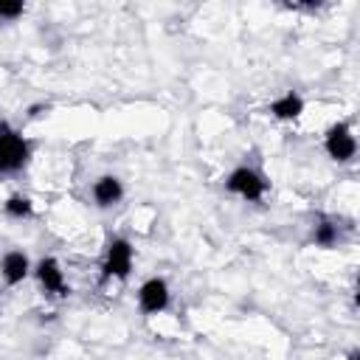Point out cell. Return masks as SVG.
I'll use <instances>...</instances> for the list:
<instances>
[{"mask_svg": "<svg viewBox=\"0 0 360 360\" xmlns=\"http://www.w3.org/2000/svg\"><path fill=\"white\" fill-rule=\"evenodd\" d=\"M270 112L278 121H292V118H298L304 112V98L295 90H287L284 96H278V98L270 101Z\"/></svg>", "mask_w": 360, "mask_h": 360, "instance_id": "obj_9", "label": "cell"}, {"mask_svg": "<svg viewBox=\"0 0 360 360\" xmlns=\"http://www.w3.org/2000/svg\"><path fill=\"white\" fill-rule=\"evenodd\" d=\"M25 11L22 0H0V17L3 20H17Z\"/></svg>", "mask_w": 360, "mask_h": 360, "instance_id": "obj_12", "label": "cell"}, {"mask_svg": "<svg viewBox=\"0 0 360 360\" xmlns=\"http://www.w3.org/2000/svg\"><path fill=\"white\" fill-rule=\"evenodd\" d=\"M124 197V186L115 174H101L96 183H93V200L98 208H110L115 205L118 200Z\"/></svg>", "mask_w": 360, "mask_h": 360, "instance_id": "obj_8", "label": "cell"}, {"mask_svg": "<svg viewBox=\"0 0 360 360\" xmlns=\"http://www.w3.org/2000/svg\"><path fill=\"white\" fill-rule=\"evenodd\" d=\"M34 276H37L39 287H42L45 292H51V295H68V292H70V290H68V284H65L62 264H59L53 256L39 259V262H37V267H34Z\"/></svg>", "mask_w": 360, "mask_h": 360, "instance_id": "obj_6", "label": "cell"}, {"mask_svg": "<svg viewBox=\"0 0 360 360\" xmlns=\"http://www.w3.org/2000/svg\"><path fill=\"white\" fill-rule=\"evenodd\" d=\"M312 242L315 245H321V248H332L335 242H338V225H332V222H318L315 228H312Z\"/></svg>", "mask_w": 360, "mask_h": 360, "instance_id": "obj_11", "label": "cell"}, {"mask_svg": "<svg viewBox=\"0 0 360 360\" xmlns=\"http://www.w3.org/2000/svg\"><path fill=\"white\" fill-rule=\"evenodd\" d=\"M3 211H6V217H11V219H25V217L34 214V202H31V197H25V194H11V197L3 202Z\"/></svg>", "mask_w": 360, "mask_h": 360, "instance_id": "obj_10", "label": "cell"}, {"mask_svg": "<svg viewBox=\"0 0 360 360\" xmlns=\"http://www.w3.org/2000/svg\"><path fill=\"white\" fill-rule=\"evenodd\" d=\"M132 270V245L127 239H112L104 253V278H127Z\"/></svg>", "mask_w": 360, "mask_h": 360, "instance_id": "obj_4", "label": "cell"}, {"mask_svg": "<svg viewBox=\"0 0 360 360\" xmlns=\"http://www.w3.org/2000/svg\"><path fill=\"white\" fill-rule=\"evenodd\" d=\"M31 158V143L11 127L0 124V174L20 172Z\"/></svg>", "mask_w": 360, "mask_h": 360, "instance_id": "obj_1", "label": "cell"}, {"mask_svg": "<svg viewBox=\"0 0 360 360\" xmlns=\"http://www.w3.org/2000/svg\"><path fill=\"white\" fill-rule=\"evenodd\" d=\"M323 149H326V155H329L332 160L349 163V160L357 155V141H354L352 127H349L346 121L332 124V127L326 129V135H323Z\"/></svg>", "mask_w": 360, "mask_h": 360, "instance_id": "obj_3", "label": "cell"}, {"mask_svg": "<svg viewBox=\"0 0 360 360\" xmlns=\"http://www.w3.org/2000/svg\"><path fill=\"white\" fill-rule=\"evenodd\" d=\"M28 273H31V262H28V256H25L22 250H8V253L3 256V262H0V276H3V281H6L8 287L25 281Z\"/></svg>", "mask_w": 360, "mask_h": 360, "instance_id": "obj_7", "label": "cell"}, {"mask_svg": "<svg viewBox=\"0 0 360 360\" xmlns=\"http://www.w3.org/2000/svg\"><path fill=\"white\" fill-rule=\"evenodd\" d=\"M169 284L163 281V278H146L143 284H141V290H138V307H141V312H146V315H158V312H163L166 307H169Z\"/></svg>", "mask_w": 360, "mask_h": 360, "instance_id": "obj_5", "label": "cell"}, {"mask_svg": "<svg viewBox=\"0 0 360 360\" xmlns=\"http://www.w3.org/2000/svg\"><path fill=\"white\" fill-rule=\"evenodd\" d=\"M225 188H228L231 194L248 200V202H259V200L264 197V191H267V180H264L256 169H250V166H239V169H233V172L228 174Z\"/></svg>", "mask_w": 360, "mask_h": 360, "instance_id": "obj_2", "label": "cell"}]
</instances>
